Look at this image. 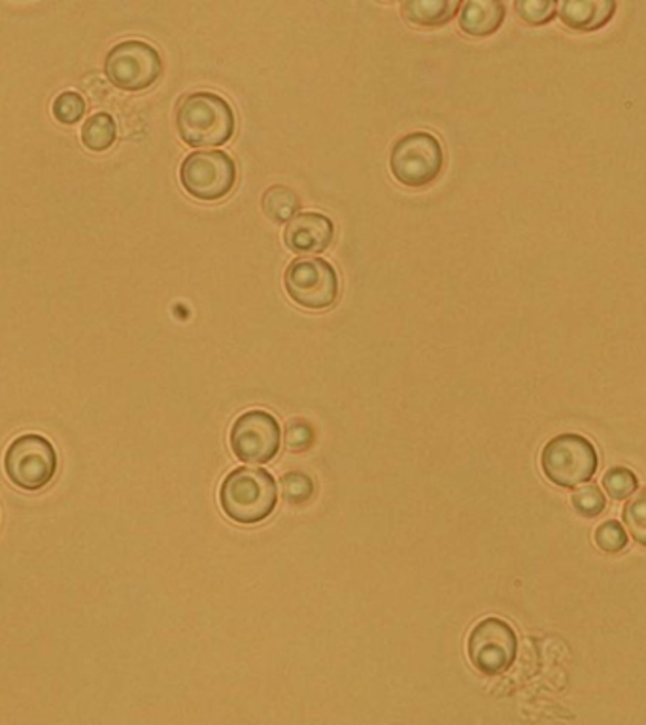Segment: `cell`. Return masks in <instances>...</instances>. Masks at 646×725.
Here are the masks:
<instances>
[{
  "label": "cell",
  "instance_id": "obj_1",
  "mask_svg": "<svg viewBox=\"0 0 646 725\" xmlns=\"http://www.w3.org/2000/svg\"><path fill=\"white\" fill-rule=\"evenodd\" d=\"M176 131L191 148H218L231 140L237 127L232 107L221 95L193 91L178 102Z\"/></svg>",
  "mask_w": 646,
  "mask_h": 725
},
{
  "label": "cell",
  "instance_id": "obj_2",
  "mask_svg": "<svg viewBox=\"0 0 646 725\" xmlns=\"http://www.w3.org/2000/svg\"><path fill=\"white\" fill-rule=\"evenodd\" d=\"M278 503L277 480L269 470L256 467L232 469L221 481L220 505L227 518L254 526L275 513Z\"/></svg>",
  "mask_w": 646,
  "mask_h": 725
},
{
  "label": "cell",
  "instance_id": "obj_3",
  "mask_svg": "<svg viewBox=\"0 0 646 725\" xmlns=\"http://www.w3.org/2000/svg\"><path fill=\"white\" fill-rule=\"evenodd\" d=\"M443 167L445 150L431 132H408L396 140L389 153L391 176L405 188H426L439 178Z\"/></svg>",
  "mask_w": 646,
  "mask_h": 725
},
{
  "label": "cell",
  "instance_id": "obj_4",
  "mask_svg": "<svg viewBox=\"0 0 646 725\" xmlns=\"http://www.w3.org/2000/svg\"><path fill=\"white\" fill-rule=\"evenodd\" d=\"M284 289L297 307L327 310L339 300V272L324 257H299L284 272Z\"/></svg>",
  "mask_w": 646,
  "mask_h": 725
},
{
  "label": "cell",
  "instance_id": "obj_5",
  "mask_svg": "<svg viewBox=\"0 0 646 725\" xmlns=\"http://www.w3.org/2000/svg\"><path fill=\"white\" fill-rule=\"evenodd\" d=\"M540 467L556 486L577 488L596 475L597 451L583 435L565 433L546 443L540 454Z\"/></svg>",
  "mask_w": 646,
  "mask_h": 725
},
{
  "label": "cell",
  "instance_id": "obj_6",
  "mask_svg": "<svg viewBox=\"0 0 646 725\" xmlns=\"http://www.w3.org/2000/svg\"><path fill=\"white\" fill-rule=\"evenodd\" d=\"M180 183L195 200L216 202L235 188L237 163L226 151H191L180 165Z\"/></svg>",
  "mask_w": 646,
  "mask_h": 725
},
{
  "label": "cell",
  "instance_id": "obj_7",
  "mask_svg": "<svg viewBox=\"0 0 646 725\" xmlns=\"http://www.w3.org/2000/svg\"><path fill=\"white\" fill-rule=\"evenodd\" d=\"M163 72L159 51L142 40H126L112 46L105 59V76L113 88L129 93L145 91L158 82Z\"/></svg>",
  "mask_w": 646,
  "mask_h": 725
},
{
  "label": "cell",
  "instance_id": "obj_8",
  "mask_svg": "<svg viewBox=\"0 0 646 725\" xmlns=\"http://www.w3.org/2000/svg\"><path fill=\"white\" fill-rule=\"evenodd\" d=\"M4 470L13 486L26 491H38L56 476V448L48 438L37 433L13 438L4 454Z\"/></svg>",
  "mask_w": 646,
  "mask_h": 725
},
{
  "label": "cell",
  "instance_id": "obj_9",
  "mask_svg": "<svg viewBox=\"0 0 646 725\" xmlns=\"http://www.w3.org/2000/svg\"><path fill=\"white\" fill-rule=\"evenodd\" d=\"M516 633L501 618H484L467 638V654L473 667L483 675H501L516 659Z\"/></svg>",
  "mask_w": 646,
  "mask_h": 725
},
{
  "label": "cell",
  "instance_id": "obj_10",
  "mask_svg": "<svg viewBox=\"0 0 646 725\" xmlns=\"http://www.w3.org/2000/svg\"><path fill=\"white\" fill-rule=\"evenodd\" d=\"M229 445L240 461L264 465L277 456L282 445V429L278 419L267 410H248L235 419Z\"/></svg>",
  "mask_w": 646,
  "mask_h": 725
},
{
  "label": "cell",
  "instance_id": "obj_11",
  "mask_svg": "<svg viewBox=\"0 0 646 725\" xmlns=\"http://www.w3.org/2000/svg\"><path fill=\"white\" fill-rule=\"evenodd\" d=\"M332 237H335V226L331 218L315 210L297 213L284 229V242L288 246V250L299 256H312L326 251L331 246Z\"/></svg>",
  "mask_w": 646,
  "mask_h": 725
},
{
  "label": "cell",
  "instance_id": "obj_12",
  "mask_svg": "<svg viewBox=\"0 0 646 725\" xmlns=\"http://www.w3.org/2000/svg\"><path fill=\"white\" fill-rule=\"evenodd\" d=\"M616 12L613 0H564L558 2V16L573 31L592 32L607 26Z\"/></svg>",
  "mask_w": 646,
  "mask_h": 725
},
{
  "label": "cell",
  "instance_id": "obj_13",
  "mask_svg": "<svg viewBox=\"0 0 646 725\" xmlns=\"http://www.w3.org/2000/svg\"><path fill=\"white\" fill-rule=\"evenodd\" d=\"M505 13V4L499 0H467L459 8V29L467 37H489L503 26Z\"/></svg>",
  "mask_w": 646,
  "mask_h": 725
},
{
  "label": "cell",
  "instance_id": "obj_14",
  "mask_svg": "<svg viewBox=\"0 0 646 725\" xmlns=\"http://www.w3.org/2000/svg\"><path fill=\"white\" fill-rule=\"evenodd\" d=\"M459 8V0H407L402 2L401 12L410 26L429 29L448 23L458 16Z\"/></svg>",
  "mask_w": 646,
  "mask_h": 725
},
{
  "label": "cell",
  "instance_id": "obj_15",
  "mask_svg": "<svg viewBox=\"0 0 646 725\" xmlns=\"http://www.w3.org/2000/svg\"><path fill=\"white\" fill-rule=\"evenodd\" d=\"M261 208L272 224L280 226V224H288L296 218L301 208V200L297 197L296 191L288 186H272L265 191Z\"/></svg>",
  "mask_w": 646,
  "mask_h": 725
},
{
  "label": "cell",
  "instance_id": "obj_16",
  "mask_svg": "<svg viewBox=\"0 0 646 725\" xmlns=\"http://www.w3.org/2000/svg\"><path fill=\"white\" fill-rule=\"evenodd\" d=\"M118 138L116 119L107 112L93 113L82 127V145L89 151H107Z\"/></svg>",
  "mask_w": 646,
  "mask_h": 725
},
{
  "label": "cell",
  "instance_id": "obj_17",
  "mask_svg": "<svg viewBox=\"0 0 646 725\" xmlns=\"http://www.w3.org/2000/svg\"><path fill=\"white\" fill-rule=\"evenodd\" d=\"M86 110H88V105L78 91H63L53 100V107H51L53 118L61 121L63 126H76L86 116Z\"/></svg>",
  "mask_w": 646,
  "mask_h": 725
},
{
  "label": "cell",
  "instance_id": "obj_18",
  "mask_svg": "<svg viewBox=\"0 0 646 725\" xmlns=\"http://www.w3.org/2000/svg\"><path fill=\"white\" fill-rule=\"evenodd\" d=\"M515 10L521 21H526L529 26H546L556 18L558 2H554V0H518L515 2Z\"/></svg>",
  "mask_w": 646,
  "mask_h": 725
},
{
  "label": "cell",
  "instance_id": "obj_19",
  "mask_svg": "<svg viewBox=\"0 0 646 725\" xmlns=\"http://www.w3.org/2000/svg\"><path fill=\"white\" fill-rule=\"evenodd\" d=\"M624 522L635 543L646 546V489L635 494L624 508Z\"/></svg>",
  "mask_w": 646,
  "mask_h": 725
},
{
  "label": "cell",
  "instance_id": "obj_20",
  "mask_svg": "<svg viewBox=\"0 0 646 725\" xmlns=\"http://www.w3.org/2000/svg\"><path fill=\"white\" fill-rule=\"evenodd\" d=\"M572 505L580 516L586 518H594L607 507V500L603 495L602 489L597 488L596 484H584L580 488L573 494Z\"/></svg>",
  "mask_w": 646,
  "mask_h": 725
},
{
  "label": "cell",
  "instance_id": "obj_21",
  "mask_svg": "<svg viewBox=\"0 0 646 725\" xmlns=\"http://www.w3.org/2000/svg\"><path fill=\"white\" fill-rule=\"evenodd\" d=\"M603 488L610 499H628L637 489V476L626 467H615L607 475L603 476Z\"/></svg>",
  "mask_w": 646,
  "mask_h": 725
},
{
  "label": "cell",
  "instance_id": "obj_22",
  "mask_svg": "<svg viewBox=\"0 0 646 725\" xmlns=\"http://www.w3.org/2000/svg\"><path fill=\"white\" fill-rule=\"evenodd\" d=\"M594 538H596L597 548L605 554H618L628 546V535L615 519L603 522L602 526L597 527Z\"/></svg>",
  "mask_w": 646,
  "mask_h": 725
}]
</instances>
